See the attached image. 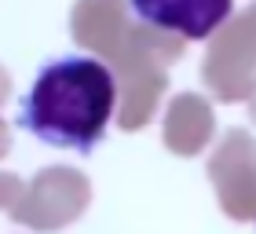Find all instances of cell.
Instances as JSON below:
<instances>
[{
  "instance_id": "obj_1",
  "label": "cell",
  "mask_w": 256,
  "mask_h": 234,
  "mask_svg": "<svg viewBox=\"0 0 256 234\" xmlns=\"http://www.w3.org/2000/svg\"><path fill=\"white\" fill-rule=\"evenodd\" d=\"M114 99L118 84L99 58L66 55L37 74L33 88L22 99L18 124L52 146L88 154L106 136Z\"/></svg>"
},
{
  "instance_id": "obj_2",
  "label": "cell",
  "mask_w": 256,
  "mask_h": 234,
  "mask_svg": "<svg viewBox=\"0 0 256 234\" xmlns=\"http://www.w3.org/2000/svg\"><path fill=\"white\" fill-rule=\"evenodd\" d=\"M230 4L234 0H132V11L139 22L154 30L180 33L187 40H205L227 22Z\"/></svg>"
}]
</instances>
